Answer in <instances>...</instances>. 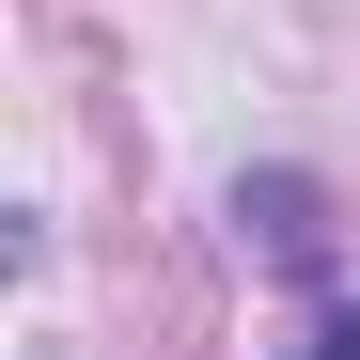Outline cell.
Listing matches in <instances>:
<instances>
[{"label":"cell","instance_id":"6da1fadb","mask_svg":"<svg viewBox=\"0 0 360 360\" xmlns=\"http://www.w3.org/2000/svg\"><path fill=\"white\" fill-rule=\"evenodd\" d=\"M297 360H360V314H329V329H314V345H297Z\"/></svg>","mask_w":360,"mask_h":360}]
</instances>
